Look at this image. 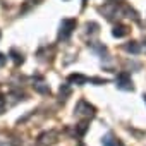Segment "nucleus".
<instances>
[{"label": "nucleus", "instance_id": "nucleus-1", "mask_svg": "<svg viewBox=\"0 0 146 146\" xmlns=\"http://www.w3.org/2000/svg\"><path fill=\"white\" fill-rule=\"evenodd\" d=\"M76 29V21L74 19H64L62 24H60V31H58V38L60 40H67L72 31Z\"/></svg>", "mask_w": 146, "mask_h": 146}, {"label": "nucleus", "instance_id": "nucleus-2", "mask_svg": "<svg viewBox=\"0 0 146 146\" xmlns=\"http://www.w3.org/2000/svg\"><path fill=\"white\" fill-rule=\"evenodd\" d=\"M115 84H117V88H119V90H124V91H132V81H131L129 74H125V72H120V74L117 76Z\"/></svg>", "mask_w": 146, "mask_h": 146}, {"label": "nucleus", "instance_id": "nucleus-3", "mask_svg": "<svg viewBox=\"0 0 146 146\" xmlns=\"http://www.w3.org/2000/svg\"><path fill=\"white\" fill-rule=\"evenodd\" d=\"M76 113L84 115V117H93V115H95V108H93L86 100H81V102L76 105Z\"/></svg>", "mask_w": 146, "mask_h": 146}, {"label": "nucleus", "instance_id": "nucleus-4", "mask_svg": "<svg viewBox=\"0 0 146 146\" xmlns=\"http://www.w3.org/2000/svg\"><path fill=\"white\" fill-rule=\"evenodd\" d=\"M90 79L86 78V76H81V74H72V76H69V83H74V84H78V86H83V84H86Z\"/></svg>", "mask_w": 146, "mask_h": 146}, {"label": "nucleus", "instance_id": "nucleus-5", "mask_svg": "<svg viewBox=\"0 0 146 146\" xmlns=\"http://www.w3.org/2000/svg\"><path fill=\"white\" fill-rule=\"evenodd\" d=\"M127 33H129V29H127L125 26H122V24L115 26V28H113V31H112V35H113L115 38H122V36H125Z\"/></svg>", "mask_w": 146, "mask_h": 146}, {"label": "nucleus", "instance_id": "nucleus-6", "mask_svg": "<svg viewBox=\"0 0 146 146\" xmlns=\"http://www.w3.org/2000/svg\"><path fill=\"white\" fill-rule=\"evenodd\" d=\"M35 90H36V91H40V93H43V95L50 93V88H48V84H45L43 81H40V83H35Z\"/></svg>", "mask_w": 146, "mask_h": 146}, {"label": "nucleus", "instance_id": "nucleus-7", "mask_svg": "<svg viewBox=\"0 0 146 146\" xmlns=\"http://www.w3.org/2000/svg\"><path fill=\"white\" fill-rule=\"evenodd\" d=\"M102 143H103V146H117V144H119V143H117V139H115L112 134H107V136L103 137V141H102Z\"/></svg>", "mask_w": 146, "mask_h": 146}, {"label": "nucleus", "instance_id": "nucleus-8", "mask_svg": "<svg viewBox=\"0 0 146 146\" xmlns=\"http://www.w3.org/2000/svg\"><path fill=\"white\" fill-rule=\"evenodd\" d=\"M125 50H127V52H132V53H139V46H137L136 41L127 43V45H125Z\"/></svg>", "mask_w": 146, "mask_h": 146}, {"label": "nucleus", "instance_id": "nucleus-9", "mask_svg": "<svg viewBox=\"0 0 146 146\" xmlns=\"http://www.w3.org/2000/svg\"><path fill=\"white\" fill-rule=\"evenodd\" d=\"M11 55H12V58H14V62H16V64H21V62L24 60V58H23V55H21V53H17L16 50H12V52H11Z\"/></svg>", "mask_w": 146, "mask_h": 146}, {"label": "nucleus", "instance_id": "nucleus-10", "mask_svg": "<svg viewBox=\"0 0 146 146\" xmlns=\"http://www.w3.org/2000/svg\"><path fill=\"white\" fill-rule=\"evenodd\" d=\"M86 129H88V124H86V122L79 124V127H78V134H79V136H83V134L86 132Z\"/></svg>", "mask_w": 146, "mask_h": 146}, {"label": "nucleus", "instance_id": "nucleus-11", "mask_svg": "<svg viewBox=\"0 0 146 146\" xmlns=\"http://www.w3.org/2000/svg\"><path fill=\"white\" fill-rule=\"evenodd\" d=\"M5 110V100L2 98V96H0V113H2Z\"/></svg>", "mask_w": 146, "mask_h": 146}, {"label": "nucleus", "instance_id": "nucleus-12", "mask_svg": "<svg viewBox=\"0 0 146 146\" xmlns=\"http://www.w3.org/2000/svg\"><path fill=\"white\" fill-rule=\"evenodd\" d=\"M5 60H7V57H5L4 53H0V67H2V65L5 64Z\"/></svg>", "mask_w": 146, "mask_h": 146}, {"label": "nucleus", "instance_id": "nucleus-13", "mask_svg": "<svg viewBox=\"0 0 146 146\" xmlns=\"http://www.w3.org/2000/svg\"><path fill=\"white\" fill-rule=\"evenodd\" d=\"M144 50H146V38H144Z\"/></svg>", "mask_w": 146, "mask_h": 146}, {"label": "nucleus", "instance_id": "nucleus-14", "mask_svg": "<svg viewBox=\"0 0 146 146\" xmlns=\"http://www.w3.org/2000/svg\"><path fill=\"white\" fill-rule=\"evenodd\" d=\"M79 146H84V144H79Z\"/></svg>", "mask_w": 146, "mask_h": 146}]
</instances>
